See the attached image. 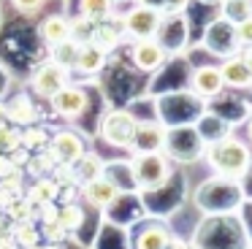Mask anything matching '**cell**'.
<instances>
[{"instance_id":"cell-1","label":"cell","mask_w":252,"mask_h":249,"mask_svg":"<svg viewBox=\"0 0 252 249\" xmlns=\"http://www.w3.org/2000/svg\"><path fill=\"white\" fill-rule=\"evenodd\" d=\"M209 162H212L214 171L225 173V176H241L250 168V149L239 138H222L212 144Z\"/></svg>"},{"instance_id":"cell-2","label":"cell","mask_w":252,"mask_h":249,"mask_svg":"<svg viewBox=\"0 0 252 249\" xmlns=\"http://www.w3.org/2000/svg\"><path fill=\"white\" fill-rule=\"evenodd\" d=\"M133 173H136V182L144 189H158L168 179V162L160 152H141L133 160Z\"/></svg>"},{"instance_id":"cell-3","label":"cell","mask_w":252,"mask_h":249,"mask_svg":"<svg viewBox=\"0 0 252 249\" xmlns=\"http://www.w3.org/2000/svg\"><path fill=\"white\" fill-rule=\"evenodd\" d=\"M136 124L138 122L127 111H109L100 124V135L111 146H130L133 135H136Z\"/></svg>"},{"instance_id":"cell-4","label":"cell","mask_w":252,"mask_h":249,"mask_svg":"<svg viewBox=\"0 0 252 249\" xmlns=\"http://www.w3.org/2000/svg\"><path fill=\"white\" fill-rule=\"evenodd\" d=\"M122 25H125V32L127 38H152L155 32L160 30V25H163V19H160V11L155 8H147V5H138V8H133L130 14L122 19Z\"/></svg>"},{"instance_id":"cell-5","label":"cell","mask_w":252,"mask_h":249,"mask_svg":"<svg viewBox=\"0 0 252 249\" xmlns=\"http://www.w3.org/2000/svg\"><path fill=\"white\" fill-rule=\"evenodd\" d=\"M65 84H68V68H63V65H57V62L41 65L33 76V90L38 92L41 97H55Z\"/></svg>"},{"instance_id":"cell-6","label":"cell","mask_w":252,"mask_h":249,"mask_svg":"<svg viewBox=\"0 0 252 249\" xmlns=\"http://www.w3.org/2000/svg\"><path fill=\"white\" fill-rule=\"evenodd\" d=\"M165 144L171 146V155L182 162L195 160L198 152H201V138H198V133L190 127H179V130H174V133H165Z\"/></svg>"},{"instance_id":"cell-7","label":"cell","mask_w":252,"mask_h":249,"mask_svg":"<svg viewBox=\"0 0 252 249\" xmlns=\"http://www.w3.org/2000/svg\"><path fill=\"white\" fill-rule=\"evenodd\" d=\"M49 152L55 155V160L60 162V165H73V162H79V157L84 155V144L76 133L63 130V133H57L55 138H52Z\"/></svg>"},{"instance_id":"cell-8","label":"cell","mask_w":252,"mask_h":249,"mask_svg":"<svg viewBox=\"0 0 252 249\" xmlns=\"http://www.w3.org/2000/svg\"><path fill=\"white\" fill-rule=\"evenodd\" d=\"M125 35H127V32H125V25H122V22L103 19V22H95V25H93V32H90V41L87 43H95L98 49L109 52V49L120 46Z\"/></svg>"},{"instance_id":"cell-9","label":"cell","mask_w":252,"mask_h":249,"mask_svg":"<svg viewBox=\"0 0 252 249\" xmlns=\"http://www.w3.org/2000/svg\"><path fill=\"white\" fill-rule=\"evenodd\" d=\"M52 106H55V111L60 114V117L73 119V117H79V114L84 111V106H87V95H84L79 87H68L65 84L55 97H52Z\"/></svg>"},{"instance_id":"cell-10","label":"cell","mask_w":252,"mask_h":249,"mask_svg":"<svg viewBox=\"0 0 252 249\" xmlns=\"http://www.w3.org/2000/svg\"><path fill=\"white\" fill-rule=\"evenodd\" d=\"M165 144V130L160 124L152 122H138L136 124V135H133V149L141 155V152H158Z\"/></svg>"},{"instance_id":"cell-11","label":"cell","mask_w":252,"mask_h":249,"mask_svg":"<svg viewBox=\"0 0 252 249\" xmlns=\"http://www.w3.org/2000/svg\"><path fill=\"white\" fill-rule=\"evenodd\" d=\"M163 46L152 38H141L138 43H133V62L141 70H155L163 65Z\"/></svg>"},{"instance_id":"cell-12","label":"cell","mask_w":252,"mask_h":249,"mask_svg":"<svg viewBox=\"0 0 252 249\" xmlns=\"http://www.w3.org/2000/svg\"><path fill=\"white\" fill-rule=\"evenodd\" d=\"M222 87H225V81H222L220 68L203 65V68H198L195 73H192V90H195L201 97H214V95H220V92H222Z\"/></svg>"},{"instance_id":"cell-13","label":"cell","mask_w":252,"mask_h":249,"mask_svg":"<svg viewBox=\"0 0 252 249\" xmlns=\"http://www.w3.org/2000/svg\"><path fill=\"white\" fill-rule=\"evenodd\" d=\"M117 195H120L117 184L109 182V179H103V176H98V179L84 184V198L93 206H109L111 200H117Z\"/></svg>"},{"instance_id":"cell-14","label":"cell","mask_w":252,"mask_h":249,"mask_svg":"<svg viewBox=\"0 0 252 249\" xmlns=\"http://www.w3.org/2000/svg\"><path fill=\"white\" fill-rule=\"evenodd\" d=\"M103 62H106V52H103V49H98L95 43H82L73 68H79L82 73H98V70L103 68Z\"/></svg>"},{"instance_id":"cell-15","label":"cell","mask_w":252,"mask_h":249,"mask_svg":"<svg viewBox=\"0 0 252 249\" xmlns=\"http://www.w3.org/2000/svg\"><path fill=\"white\" fill-rule=\"evenodd\" d=\"M38 32L49 46H55V43L71 38V22L63 19V16H49V19H44V25L38 27Z\"/></svg>"},{"instance_id":"cell-16","label":"cell","mask_w":252,"mask_h":249,"mask_svg":"<svg viewBox=\"0 0 252 249\" xmlns=\"http://www.w3.org/2000/svg\"><path fill=\"white\" fill-rule=\"evenodd\" d=\"M220 73H222V81L230 87H252V73L244 68V62H241L239 57H230L228 62L220 68Z\"/></svg>"},{"instance_id":"cell-17","label":"cell","mask_w":252,"mask_h":249,"mask_svg":"<svg viewBox=\"0 0 252 249\" xmlns=\"http://www.w3.org/2000/svg\"><path fill=\"white\" fill-rule=\"evenodd\" d=\"M6 117L11 119V122H17V124H30L35 119V108H33V103H30V97L17 95L6 106Z\"/></svg>"},{"instance_id":"cell-18","label":"cell","mask_w":252,"mask_h":249,"mask_svg":"<svg viewBox=\"0 0 252 249\" xmlns=\"http://www.w3.org/2000/svg\"><path fill=\"white\" fill-rule=\"evenodd\" d=\"M79 49H82L79 41L65 38V41H60V43L52 46V57H55V62L63 65V68H73V65H76V57H79Z\"/></svg>"},{"instance_id":"cell-19","label":"cell","mask_w":252,"mask_h":249,"mask_svg":"<svg viewBox=\"0 0 252 249\" xmlns=\"http://www.w3.org/2000/svg\"><path fill=\"white\" fill-rule=\"evenodd\" d=\"M114 8V0H79V11L90 22H103Z\"/></svg>"},{"instance_id":"cell-20","label":"cell","mask_w":252,"mask_h":249,"mask_svg":"<svg viewBox=\"0 0 252 249\" xmlns=\"http://www.w3.org/2000/svg\"><path fill=\"white\" fill-rule=\"evenodd\" d=\"M250 16H252V0H222V19L239 25Z\"/></svg>"},{"instance_id":"cell-21","label":"cell","mask_w":252,"mask_h":249,"mask_svg":"<svg viewBox=\"0 0 252 249\" xmlns=\"http://www.w3.org/2000/svg\"><path fill=\"white\" fill-rule=\"evenodd\" d=\"M171 236L163 227H149L138 236V249H168Z\"/></svg>"},{"instance_id":"cell-22","label":"cell","mask_w":252,"mask_h":249,"mask_svg":"<svg viewBox=\"0 0 252 249\" xmlns=\"http://www.w3.org/2000/svg\"><path fill=\"white\" fill-rule=\"evenodd\" d=\"M100 171H103V165H100V160L98 157H93V155H87V157H79V168L73 173H76V179L79 182H93V179H98L100 176Z\"/></svg>"},{"instance_id":"cell-23","label":"cell","mask_w":252,"mask_h":249,"mask_svg":"<svg viewBox=\"0 0 252 249\" xmlns=\"http://www.w3.org/2000/svg\"><path fill=\"white\" fill-rule=\"evenodd\" d=\"M55 195H57V182L38 179L35 187L30 189V203H49V200H55Z\"/></svg>"},{"instance_id":"cell-24","label":"cell","mask_w":252,"mask_h":249,"mask_svg":"<svg viewBox=\"0 0 252 249\" xmlns=\"http://www.w3.org/2000/svg\"><path fill=\"white\" fill-rule=\"evenodd\" d=\"M82 219H84V214H82V209L79 206H73V203H68V206H63L60 211H57V222H60V227L63 230H76L79 225H82Z\"/></svg>"},{"instance_id":"cell-25","label":"cell","mask_w":252,"mask_h":249,"mask_svg":"<svg viewBox=\"0 0 252 249\" xmlns=\"http://www.w3.org/2000/svg\"><path fill=\"white\" fill-rule=\"evenodd\" d=\"M19 144H22V135L14 127H3L0 124V155H8V152L19 149Z\"/></svg>"},{"instance_id":"cell-26","label":"cell","mask_w":252,"mask_h":249,"mask_svg":"<svg viewBox=\"0 0 252 249\" xmlns=\"http://www.w3.org/2000/svg\"><path fill=\"white\" fill-rule=\"evenodd\" d=\"M14 241L22 244V247H33V244H38V233H35V227L28 219H22V225L17 227V238Z\"/></svg>"},{"instance_id":"cell-27","label":"cell","mask_w":252,"mask_h":249,"mask_svg":"<svg viewBox=\"0 0 252 249\" xmlns=\"http://www.w3.org/2000/svg\"><path fill=\"white\" fill-rule=\"evenodd\" d=\"M236 38H239V46H250L252 43V16L236 25Z\"/></svg>"},{"instance_id":"cell-28","label":"cell","mask_w":252,"mask_h":249,"mask_svg":"<svg viewBox=\"0 0 252 249\" xmlns=\"http://www.w3.org/2000/svg\"><path fill=\"white\" fill-rule=\"evenodd\" d=\"M22 144L28 146V149H38V146L46 144V133L44 130H28V133L22 135Z\"/></svg>"},{"instance_id":"cell-29","label":"cell","mask_w":252,"mask_h":249,"mask_svg":"<svg viewBox=\"0 0 252 249\" xmlns=\"http://www.w3.org/2000/svg\"><path fill=\"white\" fill-rule=\"evenodd\" d=\"M14 5H17V11H22V14H33V11H38L41 5H44V0H14Z\"/></svg>"},{"instance_id":"cell-30","label":"cell","mask_w":252,"mask_h":249,"mask_svg":"<svg viewBox=\"0 0 252 249\" xmlns=\"http://www.w3.org/2000/svg\"><path fill=\"white\" fill-rule=\"evenodd\" d=\"M239 60H241V62H244V68H247V70H250V73H252V43H250V46H244V49H241Z\"/></svg>"},{"instance_id":"cell-31","label":"cell","mask_w":252,"mask_h":249,"mask_svg":"<svg viewBox=\"0 0 252 249\" xmlns=\"http://www.w3.org/2000/svg\"><path fill=\"white\" fill-rule=\"evenodd\" d=\"M187 5V0H165V8H171V11H182Z\"/></svg>"},{"instance_id":"cell-32","label":"cell","mask_w":252,"mask_h":249,"mask_svg":"<svg viewBox=\"0 0 252 249\" xmlns=\"http://www.w3.org/2000/svg\"><path fill=\"white\" fill-rule=\"evenodd\" d=\"M141 5H147V8L160 11V8H165V0H141Z\"/></svg>"},{"instance_id":"cell-33","label":"cell","mask_w":252,"mask_h":249,"mask_svg":"<svg viewBox=\"0 0 252 249\" xmlns=\"http://www.w3.org/2000/svg\"><path fill=\"white\" fill-rule=\"evenodd\" d=\"M28 249H57V247H41V244H33V247H28Z\"/></svg>"},{"instance_id":"cell-34","label":"cell","mask_w":252,"mask_h":249,"mask_svg":"<svg viewBox=\"0 0 252 249\" xmlns=\"http://www.w3.org/2000/svg\"><path fill=\"white\" fill-rule=\"evenodd\" d=\"M6 117V106H0V119Z\"/></svg>"},{"instance_id":"cell-35","label":"cell","mask_w":252,"mask_h":249,"mask_svg":"<svg viewBox=\"0 0 252 249\" xmlns=\"http://www.w3.org/2000/svg\"><path fill=\"white\" fill-rule=\"evenodd\" d=\"M250 138H252V119H250Z\"/></svg>"},{"instance_id":"cell-36","label":"cell","mask_w":252,"mask_h":249,"mask_svg":"<svg viewBox=\"0 0 252 249\" xmlns=\"http://www.w3.org/2000/svg\"><path fill=\"white\" fill-rule=\"evenodd\" d=\"M0 230H3V217H0Z\"/></svg>"},{"instance_id":"cell-37","label":"cell","mask_w":252,"mask_h":249,"mask_svg":"<svg viewBox=\"0 0 252 249\" xmlns=\"http://www.w3.org/2000/svg\"><path fill=\"white\" fill-rule=\"evenodd\" d=\"M203 3H217V0H203Z\"/></svg>"}]
</instances>
